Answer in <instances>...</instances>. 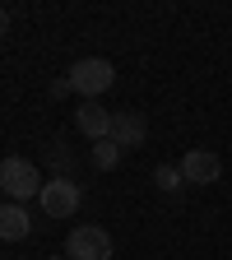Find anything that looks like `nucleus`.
Listing matches in <instances>:
<instances>
[{"label": "nucleus", "instance_id": "obj_13", "mask_svg": "<svg viewBox=\"0 0 232 260\" xmlns=\"http://www.w3.org/2000/svg\"><path fill=\"white\" fill-rule=\"evenodd\" d=\"M47 260H70V255H47Z\"/></svg>", "mask_w": 232, "mask_h": 260}, {"label": "nucleus", "instance_id": "obj_2", "mask_svg": "<svg viewBox=\"0 0 232 260\" xmlns=\"http://www.w3.org/2000/svg\"><path fill=\"white\" fill-rule=\"evenodd\" d=\"M112 84H116V65L103 60V56H84V60L70 65V88L84 98V103H97Z\"/></svg>", "mask_w": 232, "mask_h": 260}, {"label": "nucleus", "instance_id": "obj_1", "mask_svg": "<svg viewBox=\"0 0 232 260\" xmlns=\"http://www.w3.org/2000/svg\"><path fill=\"white\" fill-rule=\"evenodd\" d=\"M42 172L32 158H5L0 162V190L10 195V205H28L32 195H42Z\"/></svg>", "mask_w": 232, "mask_h": 260}, {"label": "nucleus", "instance_id": "obj_5", "mask_svg": "<svg viewBox=\"0 0 232 260\" xmlns=\"http://www.w3.org/2000/svg\"><path fill=\"white\" fill-rule=\"evenodd\" d=\"M177 168H181L186 186H214L223 177V158L214 149H186V158L177 162Z\"/></svg>", "mask_w": 232, "mask_h": 260}, {"label": "nucleus", "instance_id": "obj_10", "mask_svg": "<svg viewBox=\"0 0 232 260\" xmlns=\"http://www.w3.org/2000/svg\"><path fill=\"white\" fill-rule=\"evenodd\" d=\"M153 181H158L162 190H181V186H186V177H181L177 162H158V168H153Z\"/></svg>", "mask_w": 232, "mask_h": 260}, {"label": "nucleus", "instance_id": "obj_7", "mask_svg": "<svg viewBox=\"0 0 232 260\" xmlns=\"http://www.w3.org/2000/svg\"><path fill=\"white\" fill-rule=\"evenodd\" d=\"M75 125H79V135H88V140L97 144V140L112 135V112H103L97 103H84V107L75 112Z\"/></svg>", "mask_w": 232, "mask_h": 260}, {"label": "nucleus", "instance_id": "obj_4", "mask_svg": "<svg viewBox=\"0 0 232 260\" xmlns=\"http://www.w3.org/2000/svg\"><path fill=\"white\" fill-rule=\"evenodd\" d=\"M38 205H42L47 218H70V214H79V205H84V190H79L70 177H51V181L42 186V195H38Z\"/></svg>", "mask_w": 232, "mask_h": 260}, {"label": "nucleus", "instance_id": "obj_6", "mask_svg": "<svg viewBox=\"0 0 232 260\" xmlns=\"http://www.w3.org/2000/svg\"><path fill=\"white\" fill-rule=\"evenodd\" d=\"M121 153L125 149H140L144 140H149V121H144V112H112V135H107Z\"/></svg>", "mask_w": 232, "mask_h": 260}, {"label": "nucleus", "instance_id": "obj_12", "mask_svg": "<svg viewBox=\"0 0 232 260\" xmlns=\"http://www.w3.org/2000/svg\"><path fill=\"white\" fill-rule=\"evenodd\" d=\"M5 32H10V10L0 5V38H5Z\"/></svg>", "mask_w": 232, "mask_h": 260}, {"label": "nucleus", "instance_id": "obj_8", "mask_svg": "<svg viewBox=\"0 0 232 260\" xmlns=\"http://www.w3.org/2000/svg\"><path fill=\"white\" fill-rule=\"evenodd\" d=\"M32 233V218L23 205H0V242H23Z\"/></svg>", "mask_w": 232, "mask_h": 260}, {"label": "nucleus", "instance_id": "obj_3", "mask_svg": "<svg viewBox=\"0 0 232 260\" xmlns=\"http://www.w3.org/2000/svg\"><path fill=\"white\" fill-rule=\"evenodd\" d=\"M112 233H103L97 223H79L70 228V237H65V255L70 260H112Z\"/></svg>", "mask_w": 232, "mask_h": 260}, {"label": "nucleus", "instance_id": "obj_14", "mask_svg": "<svg viewBox=\"0 0 232 260\" xmlns=\"http://www.w3.org/2000/svg\"><path fill=\"white\" fill-rule=\"evenodd\" d=\"M0 260H5V255H0Z\"/></svg>", "mask_w": 232, "mask_h": 260}, {"label": "nucleus", "instance_id": "obj_9", "mask_svg": "<svg viewBox=\"0 0 232 260\" xmlns=\"http://www.w3.org/2000/svg\"><path fill=\"white\" fill-rule=\"evenodd\" d=\"M116 162H121V149H116L112 140H97V144H93V168H97V172H112Z\"/></svg>", "mask_w": 232, "mask_h": 260}, {"label": "nucleus", "instance_id": "obj_11", "mask_svg": "<svg viewBox=\"0 0 232 260\" xmlns=\"http://www.w3.org/2000/svg\"><path fill=\"white\" fill-rule=\"evenodd\" d=\"M65 93H75V88H70V75H60V79H51V98H65Z\"/></svg>", "mask_w": 232, "mask_h": 260}]
</instances>
